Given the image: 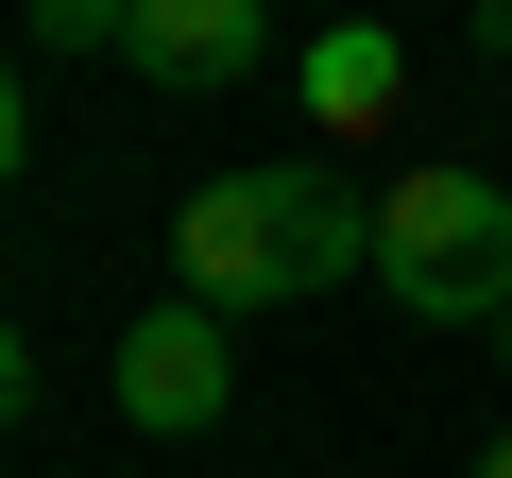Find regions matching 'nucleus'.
<instances>
[{
    "mask_svg": "<svg viewBox=\"0 0 512 478\" xmlns=\"http://www.w3.org/2000/svg\"><path fill=\"white\" fill-rule=\"evenodd\" d=\"M376 257V188H342V154H274V171H205L171 205V274L188 308H308Z\"/></svg>",
    "mask_w": 512,
    "mask_h": 478,
    "instance_id": "f257e3e1",
    "label": "nucleus"
},
{
    "mask_svg": "<svg viewBox=\"0 0 512 478\" xmlns=\"http://www.w3.org/2000/svg\"><path fill=\"white\" fill-rule=\"evenodd\" d=\"M495 376H512V308H495Z\"/></svg>",
    "mask_w": 512,
    "mask_h": 478,
    "instance_id": "9d476101",
    "label": "nucleus"
},
{
    "mask_svg": "<svg viewBox=\"0 0 512 478\" xmlns=\"http://www.w3.org/2000/svg\"><path fill=\"white\" fill-rule=\"evenodd\" d=\"M359 274H376L410 325H478V342H495V308H512V205H495L478 171H393Z\"/></svg>",
    "mask_w": 512,
    "mask_h": 478,
    "instance_id": "f03ea898",
    "label": "nucleus"
},
{
    "mask_svg": "<svg viewBox=\"0 0 512 478\" xmlns=\"http://www.w3.org/2000/svg\"><path fill=\"white\" fill-rule=\"evenodd\" d=\"M120 69H154V86H256L274 69V0H120Z\"/></svg>",
    "mask_w": 512,
    "mask_h": 478,
    "instance_id": "20e7f679",
    "label": "nucleus"
},
{
    "mask_svg": "<svg viewBox=\"0 0 512 478\" xmlns=\"http://www.w3.org/2000/svg\"><path fill=\"white\" fill-rule=\"evenodd\" d=\"M0 171H18V52H0Z\"/></svg>",
    "mask_w": 512,
    "mask_h": 478,
    "instance_id": "6e6552de",
    "label": "nucleus"
},
{
    "mask_svg": "<svg viewBox=\"0 0 512 478\" xmlns=\"http://www.w3.org/2000/svg\"><path fill=\"white\" fill-rule=\"evenodd\" d=\"M478 478H512V427H495V444H478Z\"/></svg>",
    "mask_w": 512,
    "mask_h": 478,
    "instance_id": "1a4fd4ad",
    "label": "nucleus"
},
{
    "mask_svg": "<svg viewBox=\"0 0 512 478\" xmlns=\"http://www.w3.org/2000/svg\"><path fill=\"white\" fill-rule=\"evenodd\" d=\"M478 18H512V0H478Z\"/></svg>",
    "mask_w": 512,
    "mask_h": 478,
    "instance_id": "9b49d317",
    "label": "nucleus"
},
{
    "mask_svg": "<svg viewBox=\"0 0 512 478\" xmlns=\"http://www.w3.org/2000/svg\"><path fill=\"white\" fill-rule=\"evenodd\" d=\"M35 52H120V0H18Z\"/></svg>",
    "mask_w": 512,
    "mask_h": 478,
    "instance_id": "423d86ee",
    "label": "nucleus"
},
{
    "mask_svg": "<svg viewBox=\"0 0 512 478\" xmlns=\"http://www.w3.org/2000/svg\"><path fill=\"white\" fill-rule=\"evenodd\" d=\"M291 86H308V120H325V154H342V137H376V120L410 103V52H393L376 18H325V35L291 52Z\"/></svg>",
    "mask_w": 512,
    "mask_h": 478,
    "instance_id": "39448f33",
    "label": "nucleus"
},
{
    "mask_svg": "<svg viewBox=\"0 0 512 478\" xmlns=\"http://www.w3.org/2000/svg\"><path fill=\"white\" fill-rule=\"evenodd\" d=\"M103 376H120V410H137L154 444H205V427L239 410V342H222V308H188V291H171V308H137Z\"/></svg>",
    "mask_w": 512,
    "mask_h": 478,
    "instance_id": "7ed1b4c3",
    "label": "nucleus"
},
{
    "mask_svg": "<svg viewBox=\"0 0 512 478\" xmlns=\"http://www.w3.org/2000/svg\"><path fill=\"white\" fill-rule=\"evenodd\" d=\"M18 410H35V342L0 325V427H18Z\"/></svg>",
    "mask_w": 512,
    "mask_h": 478,
    "instance_id": "0eeeda50",
    "label": "nucleus"
}]
</instances>
